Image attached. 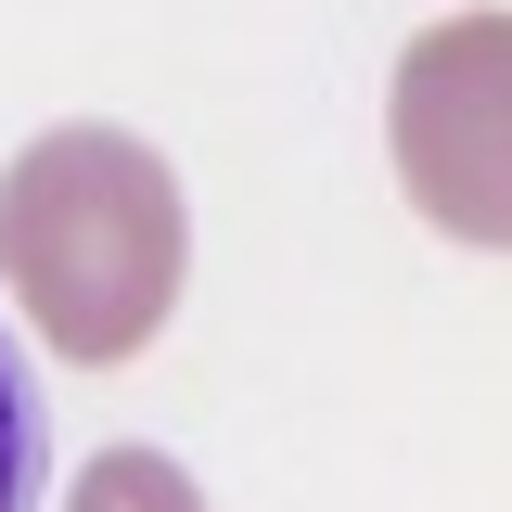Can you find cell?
Wrapping results in <instances>:
<instances>
[{"instance_id": "1", "label": "cell", "mask_w": 512, "mask_h": 512, "mask_svg": "<svg viewBox=\"0 0 512 512\" xmlns=\"http://www.w3.org/2000/svg\"><path fill=\"white\" fill-rule=\"evenodd\" d=\"M192 282L180 167L141 128L64 116L0 167V295L64 372H128Z\"/></svg>"}, {"instance_id": "2", "label": "cell", "mask_w": 512, "mask_h": 512, "mask_svg": "<svg viewBox=\"0 0 512 512\" xmlns=\"http://www.w3.org/2000/svg\"><path fill=\"white\" fill-rule=\"evenodd\" d=\"M384 154L423 231L512 256V13H448L397 52Z\"/></svg>"}, {"instance_id": "3", "label": "cell", "mask_w": 512, "mask_h": 512, "mask_svg": "<svg viewBox=\"0 0 512 512\" xmlns=\"http://www.w3.org/2000/svg\"><path fill=\"white\" fill-rule=\"evenodd\" d=\"M64 512H205V487H192L167 448H141V436H116V448H90L77 461V487H64Z\"/></svg>"}, {"instance_id": "4", "label": "cell", "mask_w": 512, "mask_h": 512, "mask_svg": "<svg viewBox=\"0 0 512 512\" xmlns=\"http://www.w3.org/2000/svg\"><path fill=\"white\" fill-rule=\"evenodd\" d=\"M0 512H39V384L0 333Z\"/></svg>"}]
</instances>
